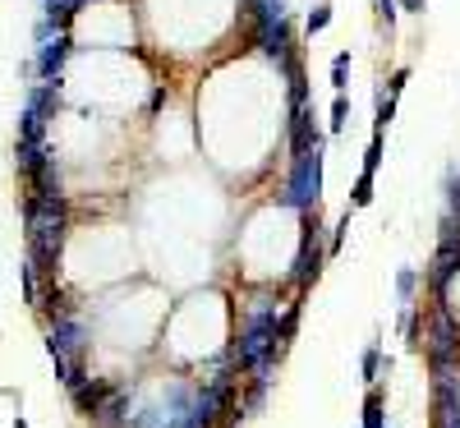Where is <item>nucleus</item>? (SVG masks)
I'll return each mask as SVG.
<instances>
[{
	"label": "nucleus",
	"mask_w": 460,
	"mask_h": 428,
	"mask_svg": "<svg viewBox=\"0 0 460 428\" xmlns=\"http://www.w3.org/2000/svg\"><path fill=\"white\" fill-rule=\"evenodd\" d=\"M23 240L37 281L60 277V254L69 240V199H23Z\"/></svg>",
	"instance_id": "f257e3e1"
},
{
	"label": "nucleus",
	"mask_w": 460,
	"mask_h": 428,
	"mask_svg": "<svg viewBox=\"0 0 460 428\" xmlns=\"http://www.w3.org/2000/svg\"><path fill=\"white\" fill-rule=\"evenodd\" d=\"M323 157H327V147L309 152V157H295L290 171H286V184L277 193V203L290 208L295 217H314L318 203H323Z\"/></svg>",
	"instance_id": "f03ea898"
},
{
	"label": "nucleus",
	"mask_w": 460,
	"mask_h": 428,
	"mask_svg": "<svg viewBox=\"0 0 460 428\" xmlns=\"http://www.w3.org/2000/svg\"><path fill=\"white\" fill-rule=\"evenodd\" d=\"M304 221V230H299V254H295V263H290V286H295V295H309L314 290V281L323 277V263H327V240H323V226H318V217H299Z\"/></svg>",
	"instance_id": "7ed1b4c3"
},
{
	"label": "nucleus",
	"mask_w": 460,
	"mask_h": 428,
	"mask_svg": "<svg viewBox=\"0 0 460 428\" xmlns=\"http://www.w3.org/2000/svg\"><path fill=\"white\" fill-rule=\"evenodd\" d=\"M47 355L51 360H88L93 355V323L84 314H74V318H60L47 327Z\"/></svg>",
	"instance_id": "20e7f679"
},
{
	"label": "nucleus",
	"mask_w": 460,
	"mask_h": 428,
	"mask_svg": "<svg viewBox=\"0 0 460 428\" xmlns=\"http://www.w3.org/2000/svg\"><path fill=\"white\" fill-rule=\"evenodd\" d=\"M249 47H253L262 60H272V65H281L286 56L304 51V47H299V32H295V19H267V23H249Z\"/></svg>",
	"instance_id": "39448f33"
},
{
	"label": "nucleus",
	"mask_w": 460,
	"mask_h": 428,
	"mask_svg": "<svg viewBox=\"0 0 460 428\" xmlns=\"http://www.w3.org/2000/svg\"><path fill=\"white\" fill-rule=\"evenodd\" d=\"M429 428H460V378L429 382Z\"/></svg>",
	"instance_id": "423d86ee"
},
{
	"label": "nucleus",
	"mask_w": 460,
	"mask_h": 428,
	"mask_svg": "<svg viewBox=\"0 0 460 428\" xmlns=\"http://www.w3.org/2000/svg\"><path fill=\"white\" fill-rule=\"evenodd\" d=\"M69 56H74V32L51 37L47 47H37V51H32V79H42V84L65 79V65H69Z\"/></svg>",
	"instance_id": "0eeeda50"
},
{
	"label": "nucleus",
	"mask_w": 460,
	"mask_h": 428,
	"mask_svg": "<svg viewBox=\"0 0 460 428\" xmlns=\"http://www.w3.org/2000/svg\"><path fill=\"white\" fill-rule=\"evenodd\" d=\"M23 106H28V111H37V115H42V120L51 125L56 115H60V106H65V79H51V84H28Z\"/></svg>",
	"instance_id": "6e6552de"
},
{
	"label": "nucleus",
	"mask_w": 460,
	"mask_h": 428,
	"mask_svg": "<svg viewBox=\"0 0 460 428\" xmlns=\"http://www.w3.org/2000/svg\"><path fill=\"white\" fill-rule=\"evenodd\" d=\"M111 392H115V378H88L79 392H69V401H74V410L93 424V419L102 415V406L111 401Z\"/></svg>",
	"instance_id": "1a4fd4ad"
},
{
	"label": "nucleus",
	"mask_w": 460,
	"mask_h": 428,
	"mask_svg": "<svg viewBox=\"0 0 460 428\" xmlns=\"http://www.w3.org/2000/svg\"><path fill=\"white\" fill-rule=\"evenodd\" d=\"M37 314H42L47 327H51V323H60V318L79 314V304H74V295H69L60 281H42V304H37Z\"/></svg>",
	"instance_id": "9d476101"
},
{
	"label": "nucleus",
	"mask_w": 460,
	"mask_h": 428,
	"mask_svg": "<svg viewBox=\"0 0 460 428\" xmlns=\"http://www.w3.org/2000/svg\"><path fill=\"white\" fill-rule=\"evenodd\" d=\"M359 428H387V392H382V382L364 392V419H359Z\"/></svg>",
	"instance_id": "9b49d317"
},
{
	"label": "nucleus",
	"mask_w": 460,
	"mask_h": 428,
	"mask_svg": "<svg viewBox=\"0 0 460 428\" xmlns=\"http://www.w3.org/2000/svg\"><path fill=\"white\" fill-rule=\"evenodd\" d=\"M299 318H304V295H295L286 308H281V318H277V341L290 350V341H295V332H299Z\"/></svg>",
	"instance_id": "f8f14e48"
},
{
	"label": "nucleus",
	"mask_w": 460,
	"mask_h": 428,
	"mask_svg": "<svg viewBox=\"0 0 460 428\" xmlns=\"http://www.w3.org/2000/svg\"><path fill=\"white\" fill-rule=\"evenodd\" d=\"M19 143H37V147H42V143H51L47 138V120H42V115H37V111H19Z\"/></svg>",
	"instance_id": "ddd939ff"
},
{
	"label": "nucleus",
	"mask_w": 460,
	"mask_h": 428,
	"mask_svg": "<svg viewBox=\"0 0 460 428\" xmlns=\"http://www.w3.org/2000/svg\"><path fill=\"white\" fill-rule=\"evenodd\" d=\"M359 373H364V382H368V387H377V382H382V341H368V345H364V355H359Z\"/></svg>",
	"instance_id": "4468645a"
},
{
	"label": "nucleus",
	"mask_w": 460,
	"mask_h": 428,
	"mask_svg": "<svg viewBox=\"0 0 460 428\" xmlns=\"http://www.w3.org/2000/svg\"><path fill=\"white\" fill-rule=\"evenodd\" d=\"M19 286H23V304L37 314V304H42V281H37V272H32V263H28V258L19 263Z\"/></svg>",
	"instance_id": "2eb2a0df"
},
{
	"label": "nucleus",
	"mask_w": 460,
	"mask_h": 428,
	"mask_svg": "<svg viewBox=\"0 0 460 428\" xmlns=\"http://www.w3.org/2000/svg\"><path fill=\"white\" fill-rule=\"evenodd\" d=\"M267 392H272L267 382H240V410L244 415H258L267 406Z\"/></svg>",
	"instance_id": "dca6fc26"
},
{
	"label": "nucleus",
	"mask_w": 460,
	"mask_h": 428,
	"mask_svg": "<svg viewBox=\"0 0 460 428\" xmlns=\"http://www.w3.org/2000/svg\"><path fill=\"white\" fill-rule=\"evenodd\" d=\"M419 286H424V277H419V267H401V272H396V299H401V308H405V304H414Z\"/></svg>",
	"instance_id": "f3484780"
},
{
	"label": "nucleus",
	"mask_w": 460,
	"mask_h": 428,
	"mask_svg": "<svg viewBox=\"0 0 460 428\" xmlns=\"http://www.w3.org/2000/svg\"><path fill=\"white\" fill-rule=\"evenodd\" d=\"M267 19H290V0H258L249 23H267ZM249 23H244V28H249Z\"/></svg>",
	"instance_id": "a211bd4d"
},
{
	"label": "nucleus",
	"mask_w": 460,
	"mask_h": 428,
	"mask_svg": "<svg viewBox=\"0 0 460 428\" xmlns=\"http://www.w3.org/2000/svg\"><path fill=\"white\" fill-rule=\"evenodd\" d=\"M345 88H350V51H336L332 56V93L341 97Z\"/></svg>",
	"instance_id": "6ab92c4d"
},
{
	"label": "nucleus",
	"mask_w": 460,
	"mask_h": 428,
	"mask_svg": "<svg viewBox=\"0 0 460 428\" xmlns=\"http://www.w3.org/2000/svg\"><path fill=\"white\" fill-rule=\"evenodd\" d=\"M396 120V97L377 93V115H373V134H387V125Z\"/></svg>",
	"instance_id": "aec40b11"
},
{
	"label": "nucleus",
	"mask_w": 460,
	"mask_h": 428,
	"mask_svg": "<svg viewBox=\"0 0 460 428\" xmlns=\"http://www.w3.org/2000/svg\"><path fill=\"white\" fill-rule=\"evenodd\" d=\"M345 125H350V97H332V120H327V134H341Z\"/></svg>",
	"instance_id": "412c9836"
},
{
	"label": "nucleus",
	"mask_w": 460,
	"mask_h": 428,
	"mask_svg": "<svg viewBox=\"0 0 460 428\" xmlns=\"http://www.w3.org/2000/svg\"><path fill=\"white\" fill-rule=\"evenodd\" d=\"M368 203H373V175L359 171V180H355V189H350V212H359V208H368Z\"/></svg>",
	"instance_id": "4be33fe9"
},
{
	"label": "nucleus",
	"mask_w": 460,
	"mask_h": 428,
	"mask_svg": "<svg viewBox=\"0 0 460 428\" xmlns=\"http://www.w3.org/2000/svg\"><path fill=\"white\" fill-rule=\"evenodd\" d=\"M327 23H332V5H314L309 19H304V37H318Z\"/></svg>",
	"instance_id": "5701e85b"
},
{
	"label": "nucleus",
	"mask_w": 460,
	"mask_h": 428,
	"mask_svg": "<svg viewBox=\"0 0 460 428\" xmlns=\"http://www.w3.org/2000/svg\"><path fill=\"white\" fill-rule=\"evenodd\" d=\"M345 230H350V208L341 212V221L332 226V236H327V258H336L341 254V245H345Z\"/></svg>",
	"instance_id": "b1692460"
},
{
	"label": "nucleus",
	"mask_w": 460,
	"mask_h": 428,
	"mask_svg": "<svg viewBox=\"0 0 460 428\" xmlns=\"http://www.w3.org/2000/svg\"><path fill=\"white\" fill-rule=\"evenodd\" d=\"M377 166H382V134H373L364 147V175H377Z\"/></svg>",
	"instance_id": "393cba45"
},
{
	"label": "nucleus",
	"mask_w": 460,
	"mask_h": 428,
	"mask_svg": "<svg viewBox=\"0 0 460 428\" xmlns=\"http://www.w3.org/2000/svg\"><path fill=\"white\" fill-rule=\"evenodd\" d=\"M447 212L460 217V171H447Z\"/></svg>",
	"instance_id": "a878e982"
},
{
	"label": "nucleus",
	"mask_w": 460,
	"mask_h": 428,
	"mask_svg": "<svg viewBox=\"0 0 460 428\" xmlns=\"http://www.w3.org/2000/svg\"><path fill=\"white\" fill-rule=\"evenodd\" d=\"M51 37H60V28H56L51 19H42V14H37V23H32V42H37V47H47Z\"/></svg>",
	"instance_id": "bb28decb"
},
{
	"label": "nucleus",
	"mask_w": 460,
	"mask_h": 428,
	"mask_svg": "<svg viewBox=\"0 0 460 428\" xmlns=\"http://www.w3.org/2000/svg\"><path fill=\"white\" fill-rule=\"evenodd\" d=\"M373 5H377L382 23H387V32H392V28H396V14H401V5H396V0H373Z\"/></svg>",
	"instance_id": "cd10ccee"
},
{
	"label": "nucleus",
	"mask_w": 460,
	"mask_h": 428,
	"mask_svg": "<svg viewBox=\"0 0 460 428\" xmlns=\"http://www.w3.org/2000/svg\"><path fill=\"white\" fill-rule=\"evenodd\" d=\"M405 84H410V69L401 65V69H392V79H387V93H392V97H401V93H405Z\"/></svg>",
	"instance_id": "c85d7f7f"
},
{
	"label": "nucleus",
	"mask_w": 460,
	"mask_h": 428,
	"mask_svg": "<svg viewBox=\"0 0 460 428\" xmlns=\"http://www.w3.org/2000/svg\"><path fill=\"white\" fill-rule=\"evenodd\" d=\"M396 5H401L405 14H424V10H429V0H396Z\"/></svg>",
	"instance_id": "c756f323"
},
{
	"label": "nucleus",
	"mask_w": 460,
	"mask_h": 428,
	"mask_svg": "<svg viewBox=\"0 0 460 428\" xmlns=\"http://www.w3.org/2000/svg\"><path fill=\"white\" fill-rule=\"evenodd\" d=\"M14 428H28V419H23V415H14Z\"/></svg>",
	"instance_id": "7c9ffc66"
}]
</instances>
